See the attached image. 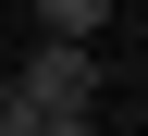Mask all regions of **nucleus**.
<instances>
[{"instance_id":"f03ea898","label":"nucleus","mask_w":148,"mask_h":136,"mask_svg":"<svg viewBox=\"0 0 148 136\" xmlns=\"http://www.w3.org/2000/svg\"><path fill=\"white\" fill-rule=\"evenodd\" d=\"M99 12H111V0H37V25H49V37H99Z\"/></svg>"},{"instance_id":"7ed1b4c3","label":"nucleus","mask_w":148,"mask_h":136,"mask_svg":"<svg viewBox=\"0 0 148 136\" xmlns=\"http://www.w3.org/2000/svg\"><path fill=\"white\" fill-rule=\"evenodd\" d=\"M0 136H37V124H25V87H0Z\"/></svg>"},{"instance_id":"f257e3e1","label":"nucleus","mask_w":148,"mask_h":136,"mask_svg":"<svg viewBox=\"0 0 148 136\" xmlns=\"http://www.w3.org/2000/svg\"><path fill=\"white\" fill-rule=\"evenodd\" d=\"M12 87H25V124H37V136H74L86 111H99V62H86V37H49Z\"/></svg>"}]
</instances>
